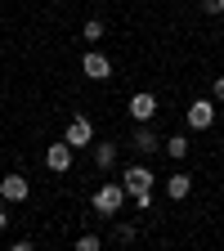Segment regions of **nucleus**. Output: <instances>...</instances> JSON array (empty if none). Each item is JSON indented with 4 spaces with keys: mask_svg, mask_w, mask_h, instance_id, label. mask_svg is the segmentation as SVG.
Returning <instances> with one entry per match:
<instances>
[{
    "mask_svg": "<svg viewBox=\"0 0 224 251\" xmlns=\"http://www.w3.org/2000/svg\"><path fill=\"white\" fill-rule=\"evenodd\" d=\"M211 99H215V103H224V76H215V81H211Z\"/></svg>",
    "mask_w": 224,
    "mask_h": 251,
    "instance_id": "obj_16",
    "label": "nucleus"
},
{
    "mask_svg": "<svg viewBox=\"0 0 224 251\" xmlns=\"http://www.w3.org/2000/svg\"><path fill=\"white\" fill-rule=\"evenodd\" d=\"M94 166H99V171H112L117 166V144H94Z\"/></svg>",
    "mask_w": 224,
    "mask_h": 251,
    "instance_id": "obj_11",
    "label": "nucleus"
},
{
    "mask_svg": "<svg viewBox=\"0 0 224 251\" xmlns=\"http://www.w3.org/2000/svg\"><path fill=\"white\" fill-rule=\"evenodd\" d=\"M130 117L135 121H152L157 117V94H135L130 99Z\"/></svg>",
    "mask_w": 224,
    "mask_h": 251,
    "instance_id": "obj_9",
    "label": "nucleus"
},
{
    "mask_svg": "<svg viewBox=\"0 0 224 251\" xmlns=\"http://www.w3.org/2000/svg\"><path fill=\"white\" fill-rule=\"evenodd\" d=\"M130 148L148 157V152H157V148H162V139H157V130H152V126H148V121H139V130H135V139H130Z\"/></svg>",
    "mask_w": 224,
    "mask_h": 251,
    "instance_id": "obj_7",
    "label": "nucleus"
},
{
    "mask_svg": "<svg viewBox=\"0 0 224 251\" xmlns=\"http://www.w3.org/2000/svg\"><path fill=\"white\" fill-rule=\"evenodd\" d=\"M76 247H81V251H99L103 242H99V238H94V233H85V238H76Z\"/></svg>",
    "mask_w": 224,
    "mask_h": 251,
    "instance_id": "obj_15",
    "label": "nucleus"
},
{
    "mask_svg": "<svg viewBox=\"0 0 224 251\" xmlns=\"http://www.w3.org/2000/svg\"><path fill=\"white\" fill-rule=\"evenodd\" d=\"M211 121H215V99H193L188 103V126L193 130H206Z\"/></svg>",
    "mask_w": 224,
    "mask_h": 251,
    "instance_id": "obj_4",
    "label": "nucleus"
},
{
    "mask_svg": "<svg viewBox=\"0 0 224 251\" xmlns=\"http://www.w3.org/2000/svg\"><path fill=\"white\" fill-rule=\"evenodd\" d=\"M215 5H220V18H224V0H215Z\"/></svg>",
    "mask_w": 224,
    "mask_h": 251,
    "instance_id": "obj_18",
    "label": "nucleus"
},
{
    "mask_svg": "<svg viewBox=\"0 0 224 251\" xmlns=\"http://www.w3.org/2000/svg\"><path fill=\"white\" fill-rule=\"evenodd\" d=\"M121 202H125V184H103L99 193H94V211L99 215H117Z\"/></svg>",
    "mask_w": 224,
    "mask_h": 251,
    "instance_id": "obj_1",
    "label": "nucleus"
},
{
    "mask_svg": "<svg viewBox=\"0 0 224 251\" xmlns=\"http://www.w3.org/2000/svg\"><path fill=\"white\" fill-rule=\"evenodd\" d=\"M121 184H125V193L135 198V193H148L157 179H152V171H148V166H125V179H121Z\"/></svg>",
    "mask_w": 224,
    "mask_h": 251,
    "instance_id": "obj_3",
    "label": "nucleus"
},
{
    "mask_svg": "<svg viewBox=\"0 0 224 251\" xmlns=\"http://www.w3.org/2000/svg\"><path fill=\"white\" fill-rule=\"evenodd\" d=\"M54 5H63V0H54Z\"/></svg>",
    "mask_w": 224,
    "mask_h": 251,
    "instance_id": "obj_19",
    "label": "nucleus"
},
{
    "mask_svg": "<svg viewBox=\"0 0 224 251\" xmlns=\"http://www.w3.org/2000/svg\"><path fill=\"white\" fill-rule=\"evenodd\" d=\"M112 242H135V229H130V225H117V229H112Z\"/></svg>",
    "mask_w": 224,
    "mask_h": 251,
    "instance_id": "obj_14",
    "label": "nucleus"
},
{
    "mask_svg": "<svg viewBox=\"0 0 224 251\" xmlns=\"http://www.w3.org/2000/svg\"><path fill=\"white\" fill-rule=\"evenodd\" d=\"M27 193H31V188H27L23 175H5V179H0V202H23Z\"/></svg>",
    "mask_w": 224,
    "mask_h": 251,
    "instance_id": "obj_8",
    "label": "nucleus"
},
{
    "mask_svg": "<svg viewBox=\"0 0 224 251\" xmlns=\"http://www.w3.org/2000/svg\"><path fill=\"white\" fill-rule=\"evenodd\" d=\"M45 166H50L54 175H63V171H68V166H72V144H68V139H63V144H54V148H45Z\"/></svg>",
    "mask_w": 224,
    "mask_h": 251,
    "instance_id": "obj_6",
    "label": "nucleus"
},
{
    "mask_svg": "<svg viewBox=\"0 0 224 251\" xmlns=\"http://www.w3.org/2000/svg\"><path fill=\"white\" fill-rule=\"evenodd\" d=\"M81 72H85L90 81H108V76H112V58H108V54H99V50H85Z\"/></svg>",
    "mask_w": 224,
    "mask_h": 251,
    "instance_id": "obj_2",
    "label": "nucleus"
},
{
    "mask_svg": "<svg viewBox=\"0 0 224 251\" xmlns=\"http://www.w3.org/2000/svg\"><path fill=\"white\" fill-rule=\"evenodd\" d=\"M5 225H9V211H5V206H0V233H5Z\"/></svg>",
    "mask_w": 224,
    "mask_h": 251,
    "instance_id": "obj_17",
    "label": "nucleus"
},
{
    "mask_svg": "<svg viewBox=\"0 0 224 251\" xmlns=\"http://www.w3.org/2000/svg\"><path fill=\"white\" fill-rule=\"evenodd\" d=\"M81 36H85V41H99V36H103V18H85Z\"/></svg>",
    "mask_w": 224,
    "mask_h": 251,
    "instance_id": "obj_13",
    "label": "nucleus"
},
{
    "mask_svg": "<svg viewBox=\"0 0 224 251\" xmlns=\"http://www.w3.org/2000/svg\"><path fill=\"white\" fill-rule=\"evenodd\" d=\"M166 193L179 202V198H188V193H193V175H184V171H175L171 179H166Z\"/></svg>",
    "mask_w": 224,
    "mask_h": 251,
    "instance_id": "obj_10",
    "label": "nucleus"
},
{
    "mask_svg": "<svg viewBox=\"0 0 224 251\" xmlns=\"http://www.w3.org/2000/svg\"><path fill=\"white\" fill-rule=\"evenodd\" d=\"M63 139H68L72 148H85V144L94 139V126H90V117H72V121H68V130H63Z\"/></svg>",
    "mask_w": 224,
    "mask_h": 251,
    "instance_id": "obj_5",
    "label": "nucleus"
},
{
    "mask_svg": "<svg viewBox=\"0 0 224 251\" xmlns=\"http://www.w3.org/2000/svg\"><path fill=\"white\" fill-rule=\"evenodd\" d=\"M166 157H171V162H184V157H188V139L184 135H171L166 139Z\"/></svg>",
    "mask_w": 224,
    "mask_h": 251,
    "instance_id": "obj_12",
    "label": "nucleus"
}]
</instances>
